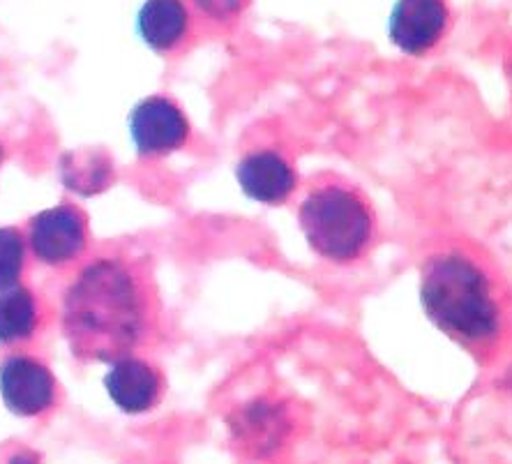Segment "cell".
Returning <instances> with one entry per match:
<instances>
[{
	"label": "cell",
	"mask_w": 512,
	"mask_h": 464,
	"mask_svg": "<svg viewBox=\"0 0 512 464\" xmlns=\"http://www.w3.org/2000/svg\"><path fill=\"white\" fill-rule=\"evenodd\" d=\"M240 190L259 204H282L298 185V174L284 155L256 151L245 155L236 167Z\"/></svg>",
	"instance_id": "obj_9"
},
{
	"label": "cell",
	"mask_w": 512,
	"mask_h": 464,
	"mask_svg": "<svg viewBox=\"0 0 512 464\" xmlns=\"http://www.w3.org/2000/svg\"><path fill=\"white\" fill-rule=\"evenodd\" d=\"M199 10H203L213 19H231L243 10V0H197Z\"/></svg>",
	"instance_id": "obj_14"
},
{
	"label": "cell",
	"mask_w": 512,
	"mask_h": 464,
	"mask_svg": "<svg viewBox=\"0 0 512 464\" xmlns=\"http://www.w3.org/2000/svg\"><path fill=\"white\" fill-rule=\"evenodd\" d=\"M0 157H3V151H0Z\"/></svg>",
	"instance_id": "obj_16"
},
{
	"label": "cell",
	"mask_w": 512,
	"mask_h": 464,
	"mask_svg": "<svg viewBox=\"0 0 512 464\" xmlns=\"http://www.w3.org/2000/svg\"><path fill=\"white\" fill-rule=\"evenodd\" d=\"M26 266V241L19 229L0 227V291L17 287Z\"/></svg>",
	"instance_id": "obj_13"
},
{
	"label": "cell",
	"mask_w": 512,
	"mask_h": 464,
	"mask_svg": "<svg viewBox=\"0 0 512 464\" xmlns=\"http://www.w3.org/2000/svg\"><path fill=\"white\" fill-rule=\"evenodd\" d=\"M0 398L14 416H40L54 407L56 379L37 358L26 354L10 356L0 365Z\"/></svg>",
	"instance_id": "obj_5"
},
{
	"label": "cell",
	"mask_w": 512,
	"mask_h": 464,
	"mask_svg": "<svg viewBox=\"0 0 512 464\" xmlns=\"http://www.w3.org/2000/svg\"><path fill=\"white\" fill-rule=\"evenodd\" d=\"M420 303L427 319L459 347L480 354L503 331L499 289L480 261L462 248L429 254L420 273Z\"/></svg>",
	"instance_id": "obj_2"
},
{
	"label": "cell",
	"mask_w": 512,
	"mask_h": 464,
	"mask_svg": "<svg viewBox=\"0 0 512 464\" xmlns=\"http://www.w3.org/2000/svg\"><path fill=\"white\" fill-rule=\"evenodd\" d=\"M155 324V291L146 273L125 259H95L65 294L63 333L72 354L84 363L132 356Z\"/></svg>",
	"instance_id": "obj_1"
},
{
	"label": "cell",
	"mask_w": 512,
	"mask_h": 464,
	"mask_svg": "<svg viewBox=\"0 0 512 464\" xmlns=\"http://www.w3.org/2000/svg\"><path fill=\"white\" fill-rule=\"evenodd\" d=\"M88 224L74 206H54L28 220V248L42 264L63 266L86 250Z\"/></svg>",
	"instance_id": "obj_4"
},
{
	"label": "cell",
	"mask_w": 512,
	"mask_h": 464,
	"mask_svg": "<svg viewBox=\"0 0 512 464\" xmlns=\"http://www.w3.org/2000/svg\"><path fill=\"white\" fill-rule=\"evenodd\" d=\"M7 464H37V458H35V453L21 451V453H14Z\"/></svg>",
	"instance_id": "obj_15"
},
{
	"label": "cell",
	"mask_w": 512,
	"mask_h": 464,
	"mask_svg": "<svg viewBox=\"0 0 512 464\" xmlns=\"http://www.w3.org/2000/svg\"><path fill=\"white\" fill-rule=\"evenodd\" d=\"M298 222L305 241L319 257L351 264L372 248L374 208L349 183H321L300 201Z\"/></svg>",
	"instance_id": "obj_3"
},
{
	"label": "cell",
	"mask_w": 512,
	"mask_h": 464,
	"mask_svg": "<svg viewBox=\"0 0 512 464\" xmlns=\"http://www.w3.org/2000/svg\"><path fill=\"white\" fill-rule=\"evenodd\" d=\"M446 0H397L388 19V37L406 56H425L448 33Z\"/></svg>",
	"instance_id": "obj_6"
},
{
	"label": "cell",
	"mask_w": 512,
	"mask_h": 464,
	"mask_svg": "<svg viewBox=\"0 0 512 464\" xmlns=\"http://www.w3.org/2000/svg\"><path fill=\"white\" fill-rule=\"evenodd\" d=\"M40 324V305L33 291L24 284L0 291V344L26 342L35 335Z\"/></svg>",
	"instance_id": "obj_11"
},
{
	"label": "cell",
	"mask_w": 512,
	"mask_h": 464,
	"mask_svg": "<svg viewBox=\"0 0 512 464\" xmlns=\"http://www.w3.org/2000/svg\"><path fill=\"white\" fill-rule=\"evenodd\" d=\"M190 31V12L183 0H146L137 14L141 42L157 54L173 51Z\"/></svg>",
	"instance_id": "obj_10"
},
{
	"label": "cell",
	"mask_w": 512,
	"mask_h": 464,
	"mask_svg": "<svg viewBox=\"0 0 512 464\" xmlns=\"http://www.w3.org/2000/svg\"><path fill=\"white\" fill-rule=\"evenodd\" d=\"M162 374L141 358L125 356L111 363L104 377L111 402L125 414H146L160 402Z\"/></svg>",
	"instance_id": "obj_8"
},
{
	"label": "cell",
	"mask_w": 512,
	"mask_h": 464,
	"mask_svg": "<svg viewBox=\"0 0 512 464\" xmlns=\"http://www.w3.org/2000/svg\"><path fill=\"white\" fill-rule=\"evenodd\" d=\"M130 134L139 155H167L185 146L190 137V123L176 102L153 95L132 109Z\"/></svg>",
	"instance_id": "obj_7"
},
{
	"label": "cell",
	"mask_w": 512,
	"mask_h": 464,
	"mask_svg": "<svg viewBox=\"0 0 512 464\" xmlns=\"http://www.w3.org/2000/svg\"><path fill=\"white\" fill-rule=\"evenodd\" d=\"M60 178L67 190L90 197V194L107 190V185L114 181V171H111L107 155L93 151V148H81V151L63 157Z\"/></svg>",
	"instance_id": "obj_12"
}]
</instances>
